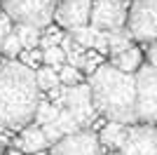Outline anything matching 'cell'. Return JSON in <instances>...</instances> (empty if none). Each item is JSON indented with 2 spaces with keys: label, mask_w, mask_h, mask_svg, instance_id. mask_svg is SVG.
<instances>
[{
  "label": "cell",
  "mask_w": 157,
  "mask_h": 155,
  "mask_svg": "<svg viewBox=\"0 0 157 155\" xmlns=\"http://www.w3.org/2000/svg\"><path fill=\"white\" fill-rule=\"evenodd\" d=\"M59 82H63V85H78L80 82V68H75V66H68V64H63V66H59Z\"/></svg>",
  "instance_id": "obj_21"
},
{
  "label": "cell",
  "mask_w": 157,
  "mask_h": 155,
  "mask_svg": "<svg viewBox=\"0 0 157 155\" xmlns=\"http://www.w3.org/2000/svg\"><path fill=\"white\" fill-rule=\"evenodd\" d=\"M42 134H45V139H47V143H56L61 139V132H59V127H56V122H47V125H42Z\"/></svg>",
  "instance_id": "obj_24"
},
{
  "label": "cell",
  "mask_w": 157,
  "mask_h": 155,
  "mask_svg": "<svg viewBox=\"0 0 157 155\" xmlns=\"http://www.w3.org/2000/svg\"><path fill=\"white\" fill-rule=\"evenodd\" d=\"M89 24L98 31H117L127 24V0H92Z\"/></svg>",
  "instance_id": "obj_6"
},
{
  "label": "cell",
  "mask_w": 157,
  "mask_h": 155,
  "mask_svg": "<svg viewBox=\"0 0 157 155\" xmlns=\"http://www.w3.org/2000/svg\"><path fill=\"white\" fill-rule=\"evenodd\" d=\"M38 103L40 92L31 66L12 59L0 64V129L26 127Z\"/></svg>",
  "instance_id": "obj_1"
},
{
  "label": "cell",
  "mask_w": 157,
  "mask_h": 155,
  "mask_svg": "<svg viewBox=\"0 0 157 155\" xmlns=\"http://www.w3.org/2000/svg\"><path fill=\"white\" fill-rule=\"evenodd\" d=\"M120 155H157V129L152 125H138L127 129V139Z\"/></svg>",
  "instance_id": "obj_9"
},
{
  "label": "cell",
  "mask_w": 157,
  "mask_h": 155,
  "mask_svg": "<svg viewBox=\"0 0 157 155\" xmlns=\"http://www.w3.org/2000/svg\"><path fill=\"white\" fill-rule=\"evenodd\" d=\"M105 35H108V52H110L113 57H117V54H122L124 50L131 47L129 33L122 31V28H117V31H105Z\"/></svg>",
  "instance_id": "obj_15"
},
{
  "label": "cell",
  "mask_w": 157,
  "mask_h": 155,
  "mask_svg": "<svg viewBox=\"0 0 157 155\" xmlns=\"http://www.w3.org/2000/svg\"><path fill=\"white\" fill-rule=\"evenodd\" d=\"M101 141L98 134H94L92 129H80L75 134L61 136L54 143L52 155H101Z\"/></svg>",
  "instance_id": "obj_7"
},
{
  "label": "cell",
  "mask_w": 157,
  "mask_h": 155,
  "mask_svg": "<svg viewBox=\"0 0 157 155\" xmlns=\"http://www.w3.org/2000/svg\"><path fill=\"white\" fill-rule=\"evenodd\" d=\"M96 35H98V28H94L92 24H85V26H78L71 31V38L75 40V45H80L82 50L87 47H94L96 42Z\"/></svg>",
  "instance_id": "obj_16"
},
{
  "label": "cell",
  "mask_w": 157,
  "mask_h": 155,
  "mask_svg": "<svg viewBox=\"0 0 157 155\" xmlns=\"http://www.w3.org/2000/svg\"><path fill=\"white\" fill-rule=\"evenodd\" d=\"M59 106H54V103L49 101H40L38 108H35V115H33V120H35V125H47V122H54L56 120V115H59Z\"/></svg>",
  "instance_id": "obj_18"
},
{
  "label": "cell",
  "mask_w": 157,
  "mask_h": 155,
  "mask_svg": "<svg viewBox=\"0 0 157 155\" xmlns=\"http://www.w3.org/2000/svg\"><path fill=\"white\" fill-rule=\"evenodd\" d=\"M148 61H150L148 66L157 68V40H152V42H150V50H148Z\"/></svg>",
  "instance_id": "obj_29"
},
{
  "label": "cell",
  "mask_w": 157,
  "mask_h": 155,
  "mask_svg": "<svg viewBox=\"0 0 157 155\" xmlns=\"http://www.w3.org/2000/svg\"><path fill=\"white\" fill-rule=\"evenodd\" d=\"M42 61H45V66H52V68L59 71V66L66 64V54H63V50H61L59 45H54V47L42 50Z\"/></svg>",
  "instance_id": "obj_20"
},
{
  "label": "cell",
  "mask_w": 157,
  "mask_h": 155,
  "mask_svg": "<svg viewBox=\"0 0 157 155\" xmlns=\"http://www.w3.org/2000/svg\"><path fill=\"white\" fill-rule=\"evenodd\" d=\"M66 89L68 87H63V85H56V87H52L49 89V97H52V103L54 106H63V101H66Z\"/></svg>",
  "instance_id": "obj_25"
},
{
  "label": "cell",
  "mask_w": 157,
  "mask_h": 155,
  "mask_svg": "<svg viewBox=\"0 0 157 155\" xmlns=\"http://www.w3.org/2000/svg\"><path fill=\"white\" fill-rule=\"evenodd\" d=\"M89 12H92V0H61L56 2L54 19L63 28L73 31L78 26L89 24Z\"/></svg>",
  "instance_id": "obj_10"
},
{
  "label": "cell",
  "mask_w": 157,
  "mask_h": 155,
  "mask_svg": "<svg viewBox=\"0 0 157 155\" xmlns=\"http://www.w3.org/2000/svg\"><path fill=\"white\" fill-rule=\"evenodd\" d=\"M89 92L96 113L110 122L129 125L136 120V78L122 73L110 64H101L89 75Z\"/></svg>",
  "instance_id": "obj_2"
},
{
  "label": "cell",
  "mask_w": 157,
  "mask_h": 155,
  "mask_svg": "<svg viewBox=\"0 0 157 155\" xmlns=\"http://www.w3.org/2000/svg\"><path fill=\"white\" fill-rule=\"evenodd\" d=\"M21 150L28 155H35V153H42V150L49 146L45 139V134H42V129L38 127V125H28L24 132H21V141H19Z\"/></svg>",
  "instance_id": "obj_11"
},
{
  "label": "cell",
  "mask_w": 157,
  "mask_h": 155,
  "mask_svg": "<svg viewBox=\"0 0 157 155\" xmlns=\"http://www.w3.org/2000/svg\"><path fill=\"white\" fill-rule=\"evenodd\" d=\"M2 52H5L10 59L24 52V47H21V40L17 38V33H14V31L10 33V35H5V40H2Z\"/></svg>",
  "instance_id": "obj_22"
},
{
  "label": "cell",
  "mask_w": 157,
  "mask_h": 155,
  "mask_svg": "<svg viewBox=\"0 0 157 155\" xmlns=\"http://www.w3.org/2000/svg\"><path fill=\"white\" fill-rule=\"evenodd\" d=\"M5 14L17 24H31V26H47L54 19L56 0H2Z\"/></svg>",
  "instance_id": "obj_3"
},
{
  "label": "cell",
  "mask_w": 157,
  "mask_h": 155,
  "mask_svg": "<svg viewBox=\"0 0 157 155\" xmlns=\"http://www.w3.org/2000/svg\"><path fill=\"white\" fill-rule=\"evenodd\" d=\"M21 57H24V61L21 64H38V61H42V50H28V52H21Z\"/></svg>",
  "instance_id": "obj_26"
},
{
  "label": "cell",
  "mask_w": 157,
  "mask_h": 155,
  "mask_svg": "<svg viewBox=\"0 0 157 155\" xmlns=\"http://www.w3.org/2000/svg\"><path fill=\"white\" fill-rule=\"evenodd\" d=\"M127 139V127L122 122H108L103 125L101 134H98V141L105 148H122V143Z\"/></svg>",
  "instance_id": "obj_12"
},
{
  "label": "cell",
  "mask_w": 157,
  "mask_h": 155,
  "mask_svg": "<svg viewBox=\"0 0 157 155\" xmlns=\"http://www.w3.org/2000/svg\"><path fill=\"white\" fill-rule=\"evenodd\" d=\"M127 33L141 42L157 40V0H134L127 10Z\"/></svg>",
  "instance_id": "obj_4"
},
{
  "label": "cell",
  "mask_w": 157,
  "mask_h": 155,
  "mask_svg": "<svg viewBox=\"0 0 157 155\" xmlns=\"http://www.w3.org/2000/svg\"><path fill=\"white\" fill-rule=\"evenodd\" d=\"M117 71L122 73H134L141 68V52L136 50V47H129V50H124L122 54H117V57H113V64Z\"/></svg>",
  "instance_id": "obj_13"
},
{
  "label": "cell",
  "mask_w": 157,
  "mask_h": 155,
  "mask_svg": "<svg viewBox=\"0 0 157 155\" xmlns=\"http://www.w3.org/2000/svg\"><path fill=\"white\" fill-rule=\"evenodd\" d=\"M14 33H17V38L21 40V47L24 50H35V47L40 45V28L38 26H31V24H17V28H14Z\"/></svg>",
  "instance_id": "obj_14"
},
{
  "label": "cell",
  "mask_w": 157,
  "mask_h": 155,
  "mask_svg": "<svg viewBox=\"0 0 157 155\" xmlns=\"http://www.w3.org/2000/svg\"><path fill=\"white\" fill-rule=\"evenodd\" d=\"M136 120L157 125V68L141 66L136 75Z\"/></svg>",
  "instance_id": "obj_5"
},
{
  "label": "cell",
  "mask_w": 157,
  "mask_h": 155,
  "mask_svg": "<svg viewBox=\"0 0 157 155\" xmlns=\"http://www.w3.org/2000/svg\"><path fill=\"white\" fill-rule=\"evenodd\" d=\"M94 50H98L101 54H105V52H108V35H105V31H98L96 42H94Z\"/></svg>",
  "instance_id": "obj_27"
},
{
  "label": "cell",
  "mask_w": 157,
  "mask_h": 155,
  "mask_svg": "<svg viewBox=\"0 0 157 155\" xmlns=\"http://www.w3.org/2000/svg\"><path fill=\"white\" fill-rule=\"evenodd\" d=\"M54 122H56V127H59V132H61L63 136L75 134V132H80V129H82V127L78 125V120L71 115V110H66V108L59 110V115H56V120H54Z\"/></svg>",
  "instance_id": "obj_19"
},
{
  "label": "cell",
  "mask_w": 157,
  "mask_h": 155,
  "mask_svg": "<svg viewBox=\"0 0 157 155\" xmlns=\"http://www.w3.org/2000/svg\"><path fill=\"white\" fill-rule=\"evenodd\" d=\"M35 82H38V89L49 92L52 87L59 85V73H56V68H52V66H42V68L35 71Z\"/></svg>",
  "instance_id": "obj_17"
},
{
  "label": "cell",
  "mask_w": 157,
  "mask_h": 155,
  "mask_svg": "<svg viewBox=\"0 0 157 155\" xmlns=\"http://www.w3.org/2000/svg\"><path fill=\"white\" fill-rule=\"evenodd\" d=\"M12 33V19L5 12H0V35H10Z\"/></svg>",
  "instance_id": "obj_28"
},
{
  "label": "cell",
  "mask_w": 157,
  "mask_h": 155,
  "mask_svg": "<svg viewBox=\"0 0 157 155\" xmlns=\"http://www.w3.org/2000/svg\"><path fill=\"white\" fill-rule=\"evenodd\" d=\"M2 40H5V35H0V50H2Z\"/></svg>",
  "instance_id": "obj_30"
},
{
  "label": "cell",
  "mask_w": 157,
  "mask_h": 155,
  "mask_svg": "<svg viewBox=\"0 0 157 155\" xmlns=\"http://www.w3.org/2000/svg\"><path fill=\"white\" fill-rule=\"evenodd\" d=\"M66 110H71V115L78 120V125L82 129L94 120L96 115V108L92 103V92H89V85L85 82H78V85H71L66 89V101H63Z\"/></svg>",
  "instance_id": "obj_8"
},
{
  "label": "cell",
  "mask_w": 157,
  "mask_h": 155,
  "mask_svg": "<svg viewBox=\"0 0 157 155\" xmlns=\"http://www.w3.org/2000/svg\"><path fill=\"white\" fill-rule=\"evenodd\" d=\"M66 64L75 66V68H82V66H85V50H82L80 45H75L68 54H66Z\"/></svg>",
  "instance_id": "obj_23"
}]
</instances>
